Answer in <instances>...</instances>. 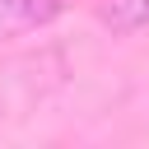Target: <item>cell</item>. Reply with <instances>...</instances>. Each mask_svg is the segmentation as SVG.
<instances>
[{
  "mask_svg": "<svg viewBox=\"0 0 149 149\" xmlns=\"http://www.w3.org/2000/svg\"><path fill=\"white\" fill-rule=\"evenodd\" d=\"M65 14V0H0V37L37 33Z\"/></svg>",
  "mask_w": 149,
  "mask_h": 149,
  "instance_id": "6da1fadb",
  "label": "cell"
},
{
  "mask_svg": "<svg viewBox=\"0 0 149 149\" xmlns=\"http://www.w3.org/2000/svg\"><path fill=\"white\" fill-rule=\"evenodd\" d=\"M98 23L112 28L116 37L144 33V28H149V0H102V5H98Z\"/></svg>",
  "mask_w": 149,
  "mask_h": 149,
  "instance_id": "7a4b0ae2",
  "label": "cell"
}]
</instances>
